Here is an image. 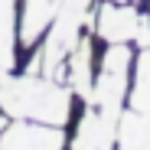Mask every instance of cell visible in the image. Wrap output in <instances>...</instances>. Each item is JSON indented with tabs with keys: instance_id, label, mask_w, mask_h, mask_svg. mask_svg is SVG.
<instances>
[{
	"instance_id": "5",
	"label": "cell",
	"mask_w": 150,
	"mask_h": 150,
	"mask_svg": "<svg viewBox=\"0 0 150 150\" xmlns=\"http://www.w3.org/2000/svg\"><path fill=\"white\" fill-rule=\"evenodd\" d=\"M137 26H140V13L134 7H117L114 0L98 10L95 16V33L108 39V42H127V39H137Z\"/></svg>"
},
{
	"instance_id": "9",
	"label": "cell",
	"mask_w": 150,
	"mask_h": 150,
	"mask_svg": "<svg viewBox=\"0 0 150 150\" xmlns=\"http://www.w3.org/2000/svg\"><path fill=\"white\" fill-rule=\"evenodd\" d=\"M117 144L121 147H150V114L147 111H124L117 121Z\"/></svg>"
},
{
	"instance_id": "11",
	"label": "cell",
	"mask_w": 150,
	"mask_h": 150,
	"mask_svg": "<svg viewBox=\"0 0 150 150\" xmlns=\"http://www.w3.org/2000/svg\"><path fill=\"white\" fill-rule=\"evenodd\" d=\"M131 108L150 114V49H144V56L137 59V79L131 91Z\"/></svg>"
},
{
	"instance_id": "8",
	"label": "cell",
	"mask_w": 150,
	"mask_h": 150,
	"mask_svg": "<svg viewBox=\"0 0 150 150\" xmlns=\"http://www.w3.org/2000/svg\"><path fill=\"white\" fill-rule=\"evenodd\" d=\"M65 75H69L72 88L88 101L91 88H95V75H91V39H79V46L72 49V56L65 62Z\"/></svg>"
},
{
	"instance_id": "10",
	"label": "cell",
	"mask_w": 150,
	"mask_h": 150,
	"mask_svg": "<svg viewBox=\"0 0 150 150\" xmlns=\"http://www.w3.org/2000/svg\"><path fill=\"white\" fill-rule=\"evenodd\" d=\"M13 49H16V13L13 0H0V69L13 65Z\"/></svg>"
},
{
	"instance_id": "12",
	"label": "cell",
	"mask_w": 150,
	"mask_h": 150,
	"mask_svg": "<svg viewBox=\"0 0 150 150\" xmlns=\"http://www.w3.org/2000/svg\"><path fill=\"white\" fill-rule=\"evenodd\" d=\"M114 4H124V0H114Z\"/></svg>"
},
{
	"instance_id": "4",
	"label": "cell",
	"mask_w": 150,
	"mask_h": 150,
	"mask_svg": "<svg viewBox=\"0 0 150 150\" xmlns=\"http://www.w3.org/2000/svg\"><path fill=\"white\" fill-rule=\"evenodd\" d=\"M65 144V134L62 127H56V124H42V121H26L20 117L16 124H10V127L0 131V147H33V150H59Z\"/></svg>"
},
{
	"instance_id": "3",
	"label": "cell",
	"mask_w": 150,
	"mask_h": 150,
	"mask_svg": "<svg viewBox=\"0 0 150 150\" xmlns=\"http://www.w3.org/2000/svg\"><path fill=\"white\" fill-rule=\"evenodd\" d=\"M127 69H131V52L124 42H111V49L105 52L101 72L95 79L88 105H95L101 114L121 121V105H124V91H127Z\"/></svg>"
},
{
	"instance_id": "2",
	"label": "cell",
	"mask_w": 150,
	"mask_h": 150,
	"mask_svg": "<svg viewBox=\"0 0 150 150\" xmlns=\"http://www.w3.org/2000/svg\"><path fill=\"white\" fill-rule=\"evenodd\" d=\"M82 26L95 30V13H91V0H62V7L49 26V39L42 46V75L49 79H65V62L72 56V49L79 46Z\"/></svg>"
},
{
	"instance_id": "6",
	"label": "cell",
	"mask_w": 150,
	"mask_h": 150,
	"mask_svg": "<svg viewBox=\"0 0 150 150\" xmlns=\"http://www.w3.org/2000/svg\"><path fill=\"white\" fill-rule=\"evenodd\" d=\"M114 144H117V121L101 114L95 105H88V114L82 117L72 147H98V150H105V147H114Z\"/></svg>"
},
{
	"instance_id": "1",
	"label": "cell",
	"mask_w": 150,
	"mask_h": 150,
	"mask_svg": "<svg viewBox=\"0 0 150 150\" xmlns=\"http://www.w3.org/2000/svg\"><path fill=\"white\" fill-rule=\"evenodd\" d=\"M72 108V88L59 85V79H36L33 72L13 75L0 69V111L10 117H26V121H42V124H62L69 121Z\"/></svg>"
},
{
	"instance_id": "7",
	"label": "cell",
	"mask_w": 150,
	"mask_h": 150,
	"mask_svg": "<svg viewBox=\"0 0 150 150\" xmlns=\"http://www.w3.org/2000/svg\"><path fill=\"white\" fill-rule=\"evenodd\" d=\"M62 7V0H23V16H20V42L33 46L42 33H49L52 20Z\"/></svg>"
}]
</instances>
